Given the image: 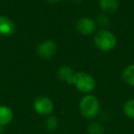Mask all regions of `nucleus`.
<instances>
[{
	"instance_id": "12",
	"label": "nucleus",
	"mask_w": 134,
	"mask_h": 134,
	"mask_svg": "<svg viewBox=\"0 0 134 134\" xmlns=\"http://www.w3.org/2000/svg\"><path fill=\"white\" fill-rule=\"evenodd\" d=\"M123 112L129 119L134 120V98L129 99L123 105Z\"/></svg>"
},
{
	"instance_id": "16",
	"label": "nucleus",
	"mask_w": 134,
	"mask_h": 134,
	"mask_svg": "<svg viewBox=\"0 0 134 134\" xmlns=\"http://www.w3.org/2000/svg\"><path fill=\"white\" fill-rule=\"evenodd\" d=\"M49 2H52V3H55V2H59L60 0H47Z\"/></svg>"
},
{
	"instance_id": "11",
	"label": "nucleus",
	"mask_w": 134,
	"mask_h": 134,
	"mask_svg": "<svg viewBox=\"0 0 134 134\" xmlns=\"http://www.w3.org/2000/svg\"><path fill=\"white\" fill-rule=\"evenodd\" d=\"M122 79L128 86L134 87V63L129 65L123 70Z\"/></svg>"
},
{
	"instance_id": "2",
	"label": "nucleus",
	"mask_w": 134,
	"mask_h": 134,
	"mask_svg": "<svg viewBox=\"0 0 134 134\" xmlns=\"http://www.w3.org/2000/svg\"><path fill=\"white\" fill-rule=\"evenodd\" d=\"M94 42L98 50L102 52H110L117 46V37L110 30H101L96 33Z\"/></svg>"
},
{
	"instance_id": "10",
	"label": "nucleus",
	"mask_w": 134,
	"mask_h": 134,
	"mask_svg": "<svg viewBox=\"0 0 134 134\" xmlns=\"http://www.w3.org/2000/svg\"><path fill=\"white\" fill-rule=\"evenodd\" d=\"M13 120V111L8 106H0V125L3 127L10 124Z\"/></svg>"
},
{
	"instance_id": "5",
	"label": "nucleus",
	"mask_w": 134,
	"mask_h": 134,
	"mask_svg": "<svg viewBox=\"0 0 134 134\" xmlns=\"http://www.w3.org/2000/svg\"><path fill=\"white\" fill-rule=\"evenodd\" d=\"M57 43L52 40H46L40 43L37 49V52L41 58L44 60H49L55 55L57 52Z\"/></svg>"
},
{
	"instance_id": "13",
	"label": "nucleus",
	"mask_w": 134,
	"mask_h": 134,
	"mask_svg": "<svg viewBox=\"0 0 134 134\" xmlns=\"http://www.w3.org/2000/svg\"><path fill=\"white\" fill-rule=\"evenodd\" d=\"M88 134H104V126L99 121H93L88 126Z\"/></svg>"
},
{
	"instance_id": "9",
	"label": "nucleus",
	"mask_w": 134,
	"mask_h": 134,
	"mask_svg": "<svg viewBox=\"0 0 134 134\" xmlns=\"http://www.w3.org/2000/svg\"><path fill=\"white\" fill-rule=\"evenodd\" d=\"M119 0H99V6L104 13L114 14L119 9Z\"/></svg>"
},
{
	"instance_id": "8",
	"label": "nucleus",
	"mask_w": 134,
	"mask_h": 134,
	"mask_svg": "<svg viewBox=\"0 0 134 134\" xmlns=\"http://www.w3.org/2000/svg\"><path fill=\"white\" fill-rule=\"evenodd\" d=\"M75 72L71 67L67 65H63L58 69L57 71V77L60 81L66 84L73 85L74 77H75Z\"/></svg>"
},
{
	"instance_id": "15",
	"label": "nucleus",
	"mask_w": 134,
	"mask_h": 134,
	"mask_svg": "<svg viewBox=\"0 0 134 134\" xmlns=\"http://www.w3.org/2000/svg\"><path fill=\"white\" fill-rule=\"evenodd\" d=\"M3 130H4V127L0 125V134H2V133H3Z\"/></svg>"
},
{
	"instance_id": "4",
	"label": "nucleus",
	"mask_w": 134,
	"mask_h": 134,
	"mask_svg": "<svg viewBox=\"0 0 134 134\" xmlns=\"http://www.w3.org/2000/svg\"><path fill=\"white\" fill-rule=\"evenodd\" d=\"M34 110L37 114L41 116H50L53 112L54 104L52 100L48 97L41 96L34 100Z\"/></svg>"
},
{
	"instance_id": "14",
	"label": "nucleus",
	"mask_w": 134,
	"mask_h": 134,
	"mask_svg": "<svg viewBox=\"0 0 134 134\" xmlns=\"http://www.w3.org/2000/svg\"><path fill=\"white\" fill-rule=\"evenodd\" d=\"M58 124H59V123H58L57 118L52 115L48 116V118H47L44 122L45 128H46V130H49V131H54V130L58 128Z\"/></svg>"
},
{
	"instance_id": "3",
	"label": "nucleus",
	"mask_w": 134,
	"mask_h": 134,
	"mask_svg": "<svg viewBox=\"0 0 134 134\" xmlns=\"http://www.w3.org/2000/svg\"><path fill=\"white\" fill-rule=\"evenodd\" d=\"M73 85L81 93L89 94L95 89L96 80L86 72H77L75 74Z\"/></svg>"
},
{
	"instance_id": "6",
	"label": "nucleus",
	"mask_w": 134,
	"mask_h": 134,
	"mask_svg": "<svg viewBox=\"0 0 134 134\" xmlns=\"http://www.w3.org/2000/svg\"><path fill=\"white\" fill-rule=\"evenodd\" d=\"M76 30L82 35H92L97 30V24L91 18L84 17L78 19L76 23Z\"/></svg>"
},
{
	"instance_id": "17",
	"label": "nucleus",
	"mask_w": 134,
	"mask_h": 134,
	"mask_svg": "<svg viewBox=\"0 0 134 134\" xmlns=\"http://www.w3.org/2000/svg\"><path fill=\"white\" fill-rule=\"evenodd\" d=\"M0 91H1V86H0Z\"/></svg>"
},
{
	"instance_id": "1",
	"label": "nucleus",
	"mask_w": 134,
	"mask_h": 134,
	"mask_svg": "<svg viewBox=\"0 0 134 134\" xmlns=\"http://www.w3.org/2000/svg\"><path fill=\"white\" fill-rule=\"evenodd\" d=\"M79 110L81 115L86 119H94L100 111V104L97 97L93 95H86L79 103Z\"/></svg>"
},
{
	"instance_id": "7",
	"label": "nucleus",
	"mask_w": 134,
	"mask_h": 134,
	"mask_svg": "<svg viewBox=\"0 0 134 134\" xmlns=\"http://www.w3.org/2000/svg\"><path fill=\"white\" fill-rule=\"evenodd\" d=\"M16 32L15 23L9 18L5 16H0V36H8L13 35Z\"/></svg>"
}]
</instances>
